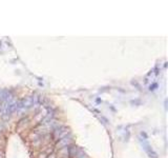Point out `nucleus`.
Returning <instances> with one entry per match:
<instances>
[{"instance_id": "obj_1", "label": "nucleus", "mask_w": 168, "mask_h": 158, "mask_svg": "<svg viewBox=\"0 0 168 158\" xmlns=\"http://www.w3.org/2000/svg\"><path fill=\"white\" fill-rule=\"evenodd\" d=\"M54 135L57 140L61 139V138L65 137L69 134V129L66 127H57L56 129H54Z\"/></svg>"}, {"instance_id": "obj_2", "label": "nucleus", "mask_w": 168, "mask_h": 158, "mask_svg": "<svg viewBox=\"0 0 168 158\" xmlns=\"http://www.w3.org/2000/svg\"><path fill=\"white\" fill-rule=\"evenodd\" d=\"M70 142H72V138H70V136H65V137L59 139L56 147H57L58 149H63V148H65V147H67Z\"/></svg>"}, {"instance_id": "obj_3", "label": "nucleus", "mask_w": 168, "mask_h": 158, "mask_svg": "<svg viewBox=\"0 0 168 158\" xmlns=\"http://www.w3.org/2000/svg\"><path fill=\"white\" fill-rule=\"evenodd\" d=\"M142 145H143L144 150L147 152V154L149 155V157H150V158H157V157H158L157 153H155V152H154V150L150 148V145H149V144H148L145 140L142 141Z\"/></svg>"}, {"instance_id": "obj_4", "label": "nucleus", "mask_w": 168, "mask_h": 158, "mask_svg": "<svg viewBox=\"0 0 168 158\" xmlns=\"http://www.w3.org/2000/svg\"><path fill=\"white\" fill-rule=\"evenodd\" d=\"M0 112H1V107H0Z\"/></svg>"}]
</instances>
